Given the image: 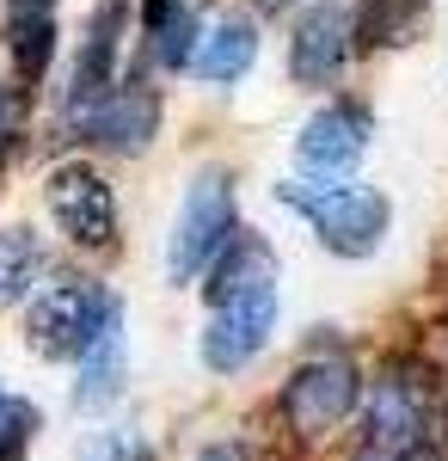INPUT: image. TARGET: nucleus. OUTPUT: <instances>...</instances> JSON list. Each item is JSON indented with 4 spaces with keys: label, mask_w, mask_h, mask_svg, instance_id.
<instances>
[{
    "label": "nucleus",
    "mask_w": 448,
    "mask_h": 461,
    "mask_svg": "<svg viewBox=\"0 0 448 461\" xmlns=\"http://www.w3.org/2000/svg\"><path fill=\"white\" fill-rule=\"evenodd\" d=\"M197 461H246V456H240V449H234V443H209V449H203V456H197Z\"/></svg>",
    "instance_id": "nucleus-22"
},
{
    "label": "nucleus",
    "mask_w": 448,
    "mask_h": 461,
    "mask_svg": "<svg viewBox=\"0 0 448 461\" xmlns=\"http://www.w3.org/2000/svg\"><path fill=\"white\" fill-rule=\"evenodd\" d=\"M399 13H406V0H363V13H356V43H387L393 25H399Z\"/></svg>",
    "instance_id": "nucleus-18"
},
{
    "label": "nucleus",
    "mask_w": 448,
    "mask_h": 461,
    "mask_svg": "<svg viewBox=\"0 0 448 461\" xmlns=\"http://www.w3.org/2000/svg\"><path fill=\"white\" fill-rule=\"evenodd\" d=\"M111 289H93V284H43L31 302V314H25V339H31V351L43 363H74V357H86V345L99 339L104 314H111Z\"/></svg>",
    "instance_id": "nucleus-3"
},
{
    "label": "nucleus",
    "mask_w": 448,
    "mask_h": 461,
    "mask_svg": "<svg viewBox=\"0 0 448 461\" xmlns=\"http://www.w3.org/2000/svg\"><path fill=\"white\" fill-rule=\"evenodd\" d=\"M141 32H148V50H154L160 68H191V56L203 43L191 0H148L141 6Z\"/></svg>",
    "instance_id": "nucleus-14"
},
{
    "label": "nucleus",
    "mask_w": 448,
    "mask_h": 461,
    "mask_svg": "<svg viewBox=\"0 0 448 461\" xmlns=\"http://www.w3.org/2000/svg\"><path fill=\"white\" fill-rule=\"evenodd\" d=\"M6 50H13L19 80H43L56 56V19H6Z\"/></svg>",
    "instance_id": "nucleus-16"
},
{
    "label": "nucleus",
    "mask_w": 448,
    "mask_h": 461,
    "mask_svg": "<svg viewBox=\"0 0 448 461\" xmlns=\"http://www.w3.org/2000/svg\"><path fill=\"white\" fill-rule=\"evenodd\" d=\"M130 456H141V443L123 437V430H93L80 443V461H130Z\"/></svg>",
    "instance_id": "nucleus-20"
},
{
    "label": "nucleus",
    "mask_w": 448,
    "mask_h": 461,
    "mask_svg": "<svg viewBox=\"0 0 448 461\" xmlns=\"http://www.w3.org/2000/svg\"><path fill=\"white\" fill-rule=\"evenodd\" d=\"M123 13L130 0H99L93 25H86V43H80V68H74V93H68V130L86 123L93 111L117 93L111 74H117V43H123Z\"/></svg>",
    "instance_id": "nucleus-9"
},
{
    "label": "nucleus",
    "mask_w": 448,
    "mask_h": 461,
    "mask_svg": "<svg viewBox=\"0 0 448 461\" xmlns=\"http://www.w3.org/2000/svg\"><path fill=\"white\" fill-rule=\"evenodd\" d=\"M295 154H301V173L308 178H350L356 160L369 154V111L356 99L313 111L301 123V136H295Z\"/></svg>",
    "instance_id": "nucleus-7"
},
{
    "label": "nucleus",
    "mask_w": 448,
    "mask_h": 461,
    "mask_svg": "<svg viewBox=\"0 0 448 461\" xmlns=\"http://www.w3.org/2000/svg\"><path fill=\"white\" fill-rule=\"evenodd\" d=\"M37 437V406L19 400L13 388H0V461H19Z\"/></svg>",
    "instance_id": "nucleus-17"
},
{
    "label": "nucleus",
    "mask_w": 448,
    "mask_h": 461,
    "mask_svg": "<svg viewBox=\"0 0 448 461\" xmlns=\"http://www.w3.org/2000/svg\"><path fill=\"white\" fill-rule=\"evenodd\" d=\"M49 215L74 247L86 252L117 240V197H111L104 173H93L86 160H68V167L49 173Z\"/></svg>",
    "instance_id": "nucleus-6"
},
{
    "label": "nucleus",
    "mask_w": 448,
    "mask_h": 461,
    "mask_svg": "<svg viewBox=\"0 0 448 461\" xmlns=\"http://www.w3.org/2000/svg\"><path fill=\"white\" fill-rule=\"evenodd\" d=\"M154 123H160V99H154L148 86H123V93H111L86 123H74V136L104 142V148H117V154H141V148L154 142Z\"/></svg>",
    "instance_id": "nucleus-11"
},
{
    "label": "nucleus",
    "mask_w": 448,
    "mask_h": 461,
    "mask_svg": "<svg viewBox=\"0 0 448 461\" xmlns=\"http://www.w3.org/2000/svg\"><path fill=\"white\" fill-rule=\"evenodd\" d=\"M228 240H234V185L221 167H203V173H191L184 197H178L173 234H166V277L173 284L203 277L228 252Z\"/></svg>",
    "instance_id": "nucleus-2"
},
{
    "label": "nucleus",
    "mask_w": 448,
    "mask_h": 461,
    "mask_svg": "<svg viewBox=\"0 0 448 461\" xmlns=\"http://www.w3.org/2000/svg\"><path fill=\"white\" fill-rule=\"evenodd\" d=\"M130 382V332H123V302H111L99 339L80 357V388H74V406L80 412H104Z\"/></svg>",
    "instance_id": "nucleus-10"
},
{
    "label": "nucleus",
    "mask_w": 448,
    "mask_h": 461,
    "mask_svg": "<svg viewBox=\"0 0 448 461\" xmlns=\"http://www.w3.org/2000/svg\"><path fill=\"white\" fill-rule=\"evenodd\" d=\"M271 332H276V289L234 295V302H221L203 326V363L215 375H240V369H252V363L264 357Z\"/></svg>",
    "instance_id": "nucleus-5"
},
{
    "label": "nucleus",
    "mask_w": 448,
    "mask_h": 461,
    "mask_svg": "<svg viewBox=\"0 0 448 461\" xmlns=\"http://www.w3.org/2000/svg\"><path fill=\"white\" fill-rule=\"evenodd\" d=\"M43 277V247L31 228H0V308L25 302Z\"/></svg>",
    "instance_id": "nucleus-15"
},
{
    "label": "nucleus",
    "mask_w": 448,
    "mask_h": 461,
    "mask_svg": "<svg viewBox=\"0 0 448 461\" xmlns=\"http://www.w3.org/2000/svg\"><path fill=\"white\" fill-rule=\"evenodd\" d=\"M271 6H289V0H271Z\"/></svg>",
    "instance_id": "nucleus-24"
},
{
    "label": "nucleus",
    "mask_w": 448,
    "mask_h": 461,
    "mask_svg": "<svg viewBox=\"0 0 448 461\" xmlns=\"http://www.w3.org/2000/svg\"><path fill=\"white\" fill-rule=\"evenodd\" d=\"M276 203L308 215L319 247L338 252V258H369L393 221V203L375 185H350V178H282Z\"/></svg>",
    "instance_id": "nucleus-1"
},
{
    "label": "nucleus",
    "mask_w": 448,
    "mask_h": 461,
    "mask_svg": "<svg viewBox=\"0 0 448 461\" xmlns=\"http://www.w3.org/2000/svg\"><path fill=\"white\" fill-rule=\"evenodd\" d=\"M350 37H356V13L332 6V0L308 6L289 32V74L301 86H332L350 62Z\"/></svg>",
    "instance_id": "nucleus-8"
},
{
    "label": "nucleus",
    "mask_w": 448,
    "mask_h": 461,
    "mask_svg": "<svg viewBox=\"0 0 448 461\" xmlns=\"http://www.w3.org/2000/svg\"><path fill=\"white\" fill-rule=\"evenodd\" d=\"M6 19H56V0H6Z\"/></svg>",
    "instance_id": "nucleus-21"
},
{
    "label": "nucleus",
    "mask_w": 448,
    "mask_h": 461,
    "mask_svg": "<svg viewBox=\"0 0 448 461\" xmlns=\"http://www.w3.org/2000/svg\"><path fill=\"white\" fill-rule=\"evenodd\" d=\"M25 111H31V99H25V86H0V154L25 136Z\"/></svg>",
    "instance_id": "nucleus-19"
},
{
    "label": "nucleus",
    "mask_w": 448,
    "mask_h": 461,
    "mask_svg": "<svg viewBox=\"0 0 448 461\" xmlns=\"http://www.w3.org/2000/svg\"><path fill=\"white\" fill-rule=\"evenodd\" d=\"M252 62H258V25H252L246 13H228V19H215V25L203 32L197 56H191V74L228 86V80H240Z\"/></svg>",
    "instance_id": "nucleus-13"
},
{
    "label": "nucleus",
    "mask_w": 448,
    "mask_h": 461,
    "mask_svg": "<svg viewBox=\"0 0 448 461\" xmlns=\"http://www.w3.org/2000/svg\"><path fill=\"white\" fill-rule=\"evenodd\" d=\"M436 425H443V430H436V437H448V400H443V406H436Z\"/></svg>",
    "instance_id": "nucleus-23"
},
{
    "label": "nucleus",
    "mask_w": 448,
    "mask_h": 461,
    "mask_svg": "<svg viewBox=\"0 0 448 461\" xmlns=\"http://www.w3.org/2000/svg\"><path fill=\"white\" fill-rule=\"evenodd\" d=\"M252 289H276V252L258 228H234L228 252L209 265V302H234V295H252Z\"/></svg>",
    "instance_id": "nucleus-12"
},
{
    "label": "nucleus",
    "mask_w": 448,
    "mask_h": 461,
    "mask_svg": "<svg viewBox=\"0 0 448 461\" xmlns=\"http://www.w3.org/2000/svg\"><path fill=\"white\" fill-rule=\"evenodd\" d=\"M356 406H363V375L350 369L345 357L301 363V369L289 375V388H282V419H289V430H301V437L338 430Z\"/></svg>",
    "instance_id": "nucleus-4"
}]
</instances>
